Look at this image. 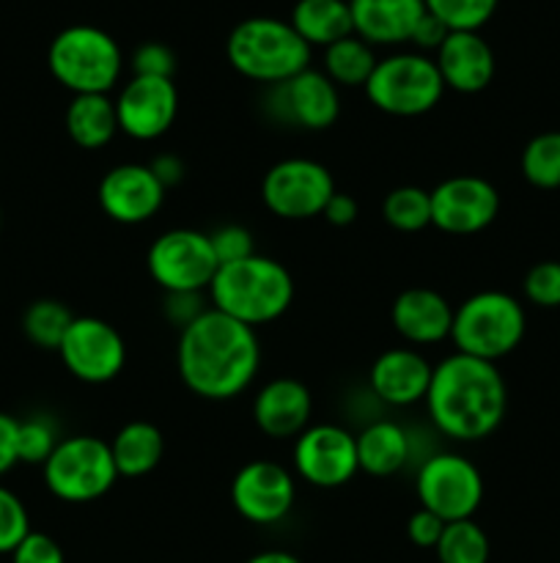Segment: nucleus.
<instances>
[{
	"mask_svg": "<svg viewBox=\"0 0 560 563\" xmlns=\"http://www.w3.org/2000/svg\"><path fill=\"white\" fill-rule=\"evenodd\" d=\"M525 300L538 308H560V262H538L522 280Z\"/></svg>",
	"mask_w": 560,
	"mask_h": 563,
	"instance_id": "36",
	"label": "nucleus"
},
{
	"mask_svg": "<svg viewBox=\"0 0 560 563\" xmlns=\"http://www.w3.org/2000/svg\"><path fill=\"white\" fill-rule=\"evenodd\" d=\"M115 471L124 478L148 476L154 467L163 462L165 438L154 423L148 421H130L115 432L110 443Z\"/></svg>",
	"mask_w": 560,
	"mask_h": 563,
	"instance_id": "27",
	"label": "nucleus"
},
{
	"mask_svg": "<svg viewBox=\"0 0 560 563\" xmlns=\"http://www.w3.org/2000/svg\"><path fill=\"white\" fill-rule=\"evenodd\" d=\"M206 295L214 311L256 330L289 311L294 302V278L278 258L256 253L217 267Z\"/></svg>",
	"mask_w": 560,
	"mask_h": 563,
	"instance_id": "3",
	"label": "nucleus"
},
{
	"mask_svg": "<svg viewBox=\"0 0 560 563\" xmlns=\"http://www.w3.org/2000/svg\"><path fill=\"white\" fill-rule=\"evenodd\" d=\"M382 218L390 229L401 231V234H417L432 225V196L415 185L395 187L384 196Z\"/></svg>",
	"mask_w": 560,
	"mask_h": 563,
	"instance_id": "29",
	"label": "nucleus"
},
{
	"mask_svg": "<svg viewBox=\"0 0 560 563\" xmlns=\"http://www.w3.org/2000/svg\"><path fill=\"white\" fill-rule=\"evenodd\" d=\"M335 196V179L327 165L307 157H289L275 163L261 179V201L275 218H318Z\"/></svg>",
	"mask_w": 560,
	"mask_h": 563,
	"instance_id": "11",
	"label": "nucleus"
},
{
	"mask_svg": "<svg viewBox=\"0 0 560 563\" xmlns=\"http://www.w3.org/2000/svg\"><path fill=\"white\" fill-rule=\"evenodd\" d=\"M366 97L379 113L395 119H415L432 113L445 93L432 55L423 53H390L377 60L368 77Z\"/></svg>",
	"mask_w": 560,
	"mask_h": 563,
	"instance_id": "7",
	"label": "nucleus"
},
{
	"mask_svg": "<svg viewBox=\"0 0 560 563\" xmlns=\"http://www.w3.org/2000/svg\"><path fill=\"white\" fill-rule=\"evenodd\" d=\"M148 168H152V174L157 176L159 185L168 190V187H176L181 179H184L187 168L184 163H181V157H176V154H159V157H154L152 163H148Z\"/></svg>",
	"mask_w": 560,
	"mask_h": 563,
	"instance_id": "45",
	"label": "nucleus"
},
{
	"mask_svg": "<svg viewBox=\"0 0 560 563\" xmlns=\"http://www.w3.org/2000/svg\"><path fill=\"white\" fill-rule=\"evenodd\" d=\"M31 533V517L20 495L0 484V555L14 553L16 544Z\"/></svg>",
	"mask_w": 560,
	"mask_h": 563,
	"instance_id": "35",
	"label": "nucleus"
},
{
	"mask_svg": "<svg viewBox=\"0 0 560 563\" xmlns=\"http://www.w3.org/2000/svg\"><path fill=\"white\" fill-rule=\"evenodd\" d=\"M209 242H212V251L217 256V264H234L242 262V258L256 256V240H253L250 231L239 223L220 225L209 234Z\"/></svg>",
	"mask_w": 560,
	"mask_h": 563,
	"instance_id": "37",
	"label": "nucleus"
},
{
	"mask_svg": "<svg viewBox=\"0 0 560 563\" xmlns=\"http://www.w3.org/2000/svg\"><path fill=\"white\" fill-rule=\"evenodd\" d=\"M415 493L421 509L443 522L472 520L483 504V476L475 462L453 451H434L417 465Z\"/></svg>",
	"mask_w": 560,
	"mask_h": 563,
	"instance_id": "9",
	"label": "nucleus"
},
{
	"mask_svg": "<svg viewBox=\"0 0 560 563\" xmlns=\"http://www.w3.org/2000/svg\"><path fill=\"white\" fill-rule=\"evenodd\" d=\"M16 418L0 412V476L11 471L14 465H20V456H16Z\"/></svg>",
	"mask_w": 560,
	"mask_h": 563,
	"instance_id": "43",
	"label": "nucleus"
},
{
	"mask_svg": "<svg viewBox=\"0 0 560 563\" xmlns=\"http://www.w3.org/2000/svg\"><path fill=\"white\" fill-rule=\"evenodd\" d=\"M428 196H432V225L445 234H481L500 214L497 187L483 176H450L428 190Z\"/></svg>",
	"mask_w": 560,
	"mask_h": 563,
	"instance_id": "15",
	"label": "nucleus"
},
{
	"mask_svg": "<svg viewBox=\"0 0 560 563\" xmlns=\"http://www.w3.org/2000/svg\"><path fill=\"white\" fill-rule=\"evenodd\" d=\"M428 14L450 31H481L497 11L500 0H423Z\"/></svg>",
	"mask_w": 560,
	"mask_h": 563,
	"instance_id": "34",
	"label": "nucleus"
},
{
	"mask_svg": "<svg viewBox=\"0 0 560 563\" xmlns=\"http://www.w3.org/2000/svg\"><path fill=\"white\" fill-rule=\"evenodd\" d=\"M225 58L236 75L272 88L311 66V47L289 20L250 16L228 33Z\"/></svg>",
	"mask_w": 560,
	"mask_h": 563,
	"instance_id": "4",
	"label": "nucleus"
},
{
	"mask_svg": "<svg viewBox=\"0 0 560 563\" xmlns=\"http://www.w3.org/2000/svg\"><path fill=\"white\" fill-rule=\"evenodd\" d=\"M423 405L434 432L456 443H478L503 423L508 388L494 363L453 352L434 366Z\"/></svg>",
	"mask_w": 560,
	"mask_h": 563,
	"instance_id": "2",
	"label": "nucleus"
},
{
	"mask_svg": "<svg viewBox=\"0 0 560 563\" xmlns=\"http://www.w3.org/2000/svg\"><path fill=\"white\" fill-rule=\"evenodd\" d=\"M66 372L86 385H104L126 366V344L119 330L99 317H75L58 346Z\"/></svg>",
	"mask_w": 560,
	"mask_h": 563,
	"instance_id": "13",
	"label": "nucleus"
},
{
	"mask_svg": "<svg viewBox=\"0 0 560 563\" xmlns=\"http://www.w3.org/2000/svg\"><path fill=\"white\" fill-rule=\"evenodd\" d=\"M130 66L132 75L137 77H168V80H173L176 55L168 44L146 42L132 53Z\"/></svg>",
	"mask_w": 560,
	"mask_h": 563,
	"instance_id": "38",
	"label": "nucleus"
},
{
	"mask_svg": "<svg viewBox=\"0 0 560 563\" xmlns=\"http://www.w3.org/2000/svg\"><path fill=\"white\" fill-rule=\"evenodd\" d=\"M355 36L371 47H399L426 14L423 0H349Z\"/></svg>",
	"mask_w": 560,
	"mask_h": 563,
	"instance_id": "23",
	"label": "nucleus"
},
{
	"mask_svg": "<svg viewBox=\"0 0 560 563\" xmlns=\"http://www.w3.org/2000/svg\"><path fill=\"white\" fill-rule=\"evenodd\" d=\"M289 22L311 49H324L355 33L349 0H296Z\"/></svg>",
	"mask_w": 560,
	"mask_h": 563,
	"instance_id": "26",
	"label": "nucleus"
},
{
	"mask_svg": "<svg viewBox=\"0 0 560 563\" xmlns=\"http://www.w3.org/2000/svg\"><path fill=\"white\" fill-rule=\"evenodd\" d=\"M267 110L283 124L318 132L338 121L340 93L338 86L324 71L307 66L291 80L269 88Z\"/></svg>",
	"mask_w": 560,
	"mask_h": 563,
	"instance_id": "17",
	"label": "nucleus"
},
{
	"mask_svg": "<svg viewBox=\"0 0 560 563\" xmlns=\"http://www.w3.org/2000/svg\"><path fill=\"white\" fill-rule=\"evenodd\" d=\"M522 176L527 185L538 190H558L560 187V132H541L530 137L522 152Z\"/></svg>",
	"mask_w": 560,
	"mask_h": 563,
	"instance_id": "31",
	"label": "nucleus"
},
{
	"mask_svg": "<svg viewBox=\"0 0 560 563\" xmlns=\"http://www.w3.org/2000/svg\"><path fill=\"white\" fill-rule=\"evenodd\" d=\"M432 58L445 88L456 93H481L497 69L492 47L478 31H450Z\"/></svg>",
	"mask_w": 560,
	"mask_h": 563,
	"instance_id": "21",
	"label": "nucleus"
},
{
	"mask_svg": "<svg viewBox=\"0 0 560 563\" xmlns=\"http://www.w3.org/2000/svg\"><path fill=\"white\" fill-rule=\"evenodd\" d=\"M71 322H75V317H71L69 308L60 300H49V297L31 302L27 311L22 313V330H25L27 341L36 344L38 350L58 352Z\"/></svg>",
	"mask_w": 560,
	"mask_h": 563,
	"instance_id": "30",
	"label": "nucleus"
},
{
	"mask_svg": "<svg viewBox=\"0 0 560 563\" xmlns=\"http://www.w3.org/2000/svg\"><path fill=\"white\" fill-rule=\"evenodd\" d=\"M439 563H489V537L475 520L448 522L439 537L437 548Z\"/></svg>",
	"mask_w": 560,
	"mask_h": 563,
	"instance_id": "32",
	"label": "nucleus"
},
{
	"mask_svg": "<svg viewBox=\"0 0 560 563\" xmlns=\"http://www.w3.org/2000/svg\"><path fill=\"white\" fill-rule=\"evenodd\" d=\"M448 36H450V27L426 11V14L421 16V22L415 25V31H412L410 44H415V53L428 55V53H437Z\"/></svg>",
	"mask_w": 560,
	"mask_h": 563,
	"instance_id": "42",
	"label": "nucleus"
},
{
	"mask_svg": "<svg viewBox=\"0 0 560 563\" xmlns=\"http://www.w3.org/2000/svg\"><path fill=\"white\" fill-rule=\"evenodd\" d=\"M296 476L272 460H253L231 482V504L253 526H275L294 509Z\"/></svg>",
	"mask_w": 560,
	"mask_h": 563,
	"instance_id": "14",
	"label": "nucleus"
},
{
	"mask_svg": "<svg viewBox=\"0 0 560 563\" xmlns=\"http://www.w3.org/2000/svg\"><path fill=\"white\" fill-rule=\"evenodd\" d=\"M527 317L522 302L508 291L486 289L453 308L450 341L461 355L497 363L522 344Z\"/></svg>",
	"mask_w": 560,
	"mask_h": 563,
	"instance_id": "6",
	"label": "nucleus"
},
{
	"mask_svg": "<svg viewBox=\"0 0 560 563\" xmlns=\"http://www.w3.org/2000/svg\"><path fill=\"white\" fill-rule=\"evenodd\" d=\"M313 416V396L294 377H278L261 385L253 399V421L272 440H296Z\"/></svg>",
	"mask_w": 560,
	"mask_h": 563,
	"instance_id": "19",
	"label": "nucleus"
},
{
	"mask_svg": "<svg viewBox=\"0 0 560 563\" xmlns=\"http://www.w3.org/2000/svg\"><path fill=\"white\" fill-rule=\"evenodd\" d=\"M44 484L64 504H91L113 489L115 471L110 443L93 434L60 438L58 449L42 465Z\"/></svg>",
	"mask_w": 560,
	"mask_h": 563,
	"instance_id": "8",
	"label": "nucleus"
},
{
	"mask_svg": "<svg viewBox=\"0 0 560 563\" xmlns=\"http://www.w3.org/2000/svg\"><path fill=\"white\" fill-rule=\"evenodd\" d=\"M377 53L368 42L360 36H346L340 42L324 47V75L335 82L338 88H357L366 86L371 77L373 66H377Z\"/></svg>",
	"mask_w": 560,
	"mask_h": 563,
	"instance_id": "28",
	"label": "nucleus"
},
{
	"mask_svg": "<svg viewBox=\"0 0 560 563\" xmlns=\"http://www.w3.org/2000/svg\"><path fill=\"white\" fill-rule=\"evenodd\" d=\"M66 132L86 152L104 148L119 135V115L110 93H80L66 108Z\"/></svg>",
	"mask_w": 560,
	"mask_h": 563,
	"instance_id": "25",
	"label": "nucleus"
},
{
	"mask_svg": "<svg viewBox=\"0 0 560 563\" xmlns=\"http://www.w3.org/2000/svg\"><path fill=\"white\" fill-rule=\"evenodd\" d=\"M99 207L121 225H141L152 220L165 203V187L143 163L115 165L99 181Z\"/></svg>",
	"mask_w": 560,
	"mask_h": 563,
	"instance_id": "18",
	"label": "nucleus"
},
{
	"mask_svg": "<svg viewBox=\"0 0 560 563\" xmlns=\"http://www.w3.org/2000/svg\"><path fill=\"white\" fill-rule=\"evenodd\" d=\"M390 322L406 344L432 346L450 339L453 306L439 291L426 289V286H412L393 300Z\"/></svg>",
	"mask_w": 560,
	"mask_h": 563,
	"instance_id": "22",
	"label": "nucleus"
},
{
	"mask_svg": "<svg viewBox=\"0 0 560 563\" xmlns=\"http://www.w3.org/2000/svg\"><path fill=\"white\" fill-rule=\"evenodd\" d=\"M357 462H360V471L368 473V476L388 478L401 473L406 465H412L410 429L388 421V418L368 423L357 434Z\"/></svg>",
	"mask_w": 560,
	"mask_h": 563,
	"instance_id": "24",
	"label": "nucleus"
},
{
	"mask_svg": "<svg viewBox=\"0 0 560 563\" xmlns=\"http://www.w3.org/2000/svg\"><path fill=\"white\" fill-rule=\"evenodd\" d=\"M11 563H66L64 548L49 533L31 531L11 553Z\"/></svg>",
	"mask_w": 560,
	"mask_h": 563,
	"instance_id": "40",
	"label": "nucleus"
},
{
	"mask_svg": "<svg viewBox=\"0 0 560 563\" xmlns=\"http://www.w3.org/2000/svg\"><path fill=\"white\" fill-rule=\"evenodd\" d=\"M113 102L115 115H119V130L141 143L163 137L179 115V91L168 77L132 75L121 86Z\"/></svg>",
	"mask_w": 560,
	"mask_h": 563,
	"instance_id": "16",
	"label": "nucleus"
},
{
	"mask_svg": "<svg viewBox=\"0 0 560 563\" xmlns=\"http://www.w3.org/2000/svg\"><path fill=\"white\" fill-rule=\"evenodd\" d=\"M294 476L316 489L346 487L360 473L357 434L338 423H313L291 449Z\"/></svg>",
	"mask_w": 560,
	"mask_h": 563,
	"instance_id": "12",
	"label": "nucleus"
},
{
	"mask_svg": "<svg viewBox=\"0 0 560 563\" xmlns=\"http://www.w3.org/2000/svg\"><path fill=\"white\" fill-rule=\"evenodd\" d=\"M58 427H55L53 418L31 416L16 423V456H20L22 465L42 467L58 449Z\"/></svg>",
	"mask_w": 560,
	"mask_h": 563,
	"instance_id": "33",
	"label": "nucleus"
},
{
	"mask_svg": "<svg viewBox=\"0 0 560 563\" xmlns=\"http://www.w3.org/2000/svg\"><path fill=\"white\" fill-rule=\"evenodd\" d=\"M434 366L412 346L388 350L373 361L368 372L373 399L388 407H412L421 405L432 385Z\"/></svg>",
	"mask_w": 560,
	"mask_h": 563,
	"instance_id": "20",
	"label": "nucleus"
},
{
	"mask_svg": "<svg viewBox=\"0 0 560 563\" xmlns=\"http://www.w3.org/2000/svg\"><path fill=\"white\" fill-rule=\"evenodd\" d=\"M146 267L154 284L168 291H206L217 273L209 234L198 229H170L152 242Z\"/></svg>",
	"mask_w": 560,
	"mask_h": 563,
	"instance_id": "10",
	"label": "nucleus"
},
{
	"mask_svg": "<svg viewBox=\"0 0 560 563\" xmlns=\"http://www.w3.org/2000/svg\"><path fill=\"white\" fill-rule=\"evenodd\" d=\"M176 368L187 390L201 399H236L258 377L261 341L253 328L209 308L179 333Z\"/></svg>",
	"mask_w": 560,
	"mask_h": 563,
	"instance_id": "1",
	"label": "nucleus"
},
{
	"mask_svg": "<svg viewBox=\"0 0 560 563\" xmlns=\"http://www.w3.org/2000/svg\"><path fill=\"white\" fill-rule=\"evenodd\" d=\"M206 311L209 308L203 291H168L163 300L165 319H168L173 328H179V333L187 324L195 322L198 317H203Z\"/></svg>",
	"mask_w": 560,
	"mask_h": 563,
	"instance_id": "39",
	"label": "nucleus"
},
{
	"mask_svg": "<svg viewBox=\"0 0 560 563\" xmlns=\"http://www.w3.org/2000/svg\"><path fill=\"white\" fill-rule=\"evenodd\" d=\"M49 75L71 91L110 93L124 71V53L108 31L97 25H69L49 42Z\"/></svg>",
	"mask_w": 560,
	"mask_h": 563,
	"instance_id": "5",
	"label": "nucleus"
},
{
	"mask_svg": "<svg viewBox=\"0 0 560 563\" xmlns=\"http://www.w3.org/2000/svg\"><path fill=\"white\" fill-rule=\"evenodd\" d=\"M445 526H448V522L439 520L437 515H432V511L426 509H417L415 515L406 520V537H410V542L415 544V548L434 550L437 548L439 537H443Z\"/></svg>",
	"mask_w": 560,
	"mask_h": 563,
	"instance_id": "41",
	"label": "nucleus"
},
{
	"mask_svg": "<svg viewBox=\"0 0 560 563\" xmlns=\"http://www.w3.org/2000/svg\"><path fill=\"white\" fill-rule=\"evenodd\" d=\"M324 220H327L329 225H338V229H346V225H351L357 220V214H360V207H357V201L351 196H346V192H338L335 190V196L329 198L327 207H324Z\"/></svg>",
	"mask_w": 560,
	"mask_h": 563,
	"instance_id": "44",
	"label": "nucleus"
},
{
	"mask_svg": "<svg viewBox=\"0 0 560 563\" xmlns=\"http://www.w3.org/2000/svg\"><path fill=\"white\" fill-rule=\"evenodd\" d=\"M245 563H302L294 553H285V550H264V553L253 555Z\"/></svg>",
	"mask_w": 560,
	"mask_h": 563,
	"instance_id": "46",
	"label": "nucleus"
}]
</instances>
